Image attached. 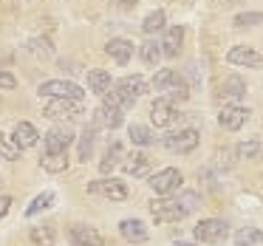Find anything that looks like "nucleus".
<instances>
[{
	"instance_id": "39",
	"label": "nucleus",
	"mask_w": 263,
	"mask_h": 246,
	"mask_svg": "<svg viewBox=\"0 0 263 246\" xmlns=\"http://www.w3.org/2000/svg\"><path fill=\"white\" fill-rule=\"evenodd\" d=\"M243 0H218V6H240Z\"/></svg>"
},
{
	"instance_id": "30",
	"label": "nucleus",
	"mask_w": 263,
	"mask_h": 246,
	"mask_svg": "<svg viewBox=\"0 0 263 246\" xmlns=\"http://www.w3.org/2000/svg\"><path fill=\"white\" fill-rule=\"evenodd\" d=\"M235 243L238 246H260L263 243V229H255V226H243L235 232Z\"/></svg>"
},
{
	"instance_id": "5",
	"label": "nucleus",
	"mask_w": 263,
	"mask_h": 246,
	"mask_svg": "<svg viewBox=\"0 0 263 246\" xmlns=\"http://www.w3.org/2000/svg\"><path fill=\"white\" fill-rule=\"evenodd\" d=\"M147 184L153 187L156 195H173V193H178V190H181L184 176H181V170H176V167H164V170L153 173Z\"/></svg>"
},
{
	"instance_id": "34",
	"label": "nucleus",
	"mask_w": 263,
	"mask_h": 246,
	"mask_svg": "<svg viewBox=\"0 0 263 246\" xmlns=\"http://www.w3.org/2000/svg\"><path fill=\"white\" fill-rule=\"evenodd\" d=\"M263 23V14L260 12H243L235 17V26L238 29H249V26H260Z\"/></svg>"
},
{
	"instance_id": "1",
	"label": "nucleus",
	"mask_w": 263,
	"mask_h": 246,
	"mask_svg": "<svg viewBox=\"0 0 263 246\" xmlns=\"http://www.w3.org/2000/svg\"><path fill=\"white\" fill-rule=\"evenodd\" d=\"M201 142V133L195 127H181V130H173L161 139V147L170 150V153H178V156H187L198 147Z\"/></svg>"
},
{
	"instance_id": "38",
	"label": "nucleus",
	"mask_w": 263,
	"mask_h": 246,
	"mask_svg": "<svg viewBox=\"0 0 263 246\" xmlns=\"http://www.w3.org/2000/svg\"><path fill=\"white\" fill-rule=\"evenodd\" d=\"M9 210H12V198H9V195H0V218L6 215Z\"/></svg>"
},
{
	"instance_id": "2",
	"label": "nucleus",
	"mask_w": 263,
	"mask_h": 246,
	"mask_svg": "<svg viewBox=\"0 0 263 246\" xmlns=\"http://www.w3.org/2000/svg\"><path fill=\"white\" fill-rule=\"evenodd\" d=\"M150 215L156 218V223H178V221H184V218H187V212L178 206L176 198L161 195V198L150 201Z\"/></svg>"
},
{
	"instance_id": "6",
	"label": "nucleus",
	"mask_w": 263,
	"mask_h": 246,
	"mask_svg": "<svg viewBox=\"0 0 263 246\" xmlns=\"http://www.w3.org/2000/svg\"><path fill=\"white\" fill-rule=\"evenodd\" d=\"M114 91L119 93V97H125L130 105H136L139 97H144V93L150 91V82L144 80L142 74H133V77H122V80L114 82Z\"/></svg>"
},
{
	"instance_id": "29",
	"label": "nucleus",
	"mask_w": 263,
	"mask_h": 246,
	"mask_svg": "<svg viewBox=\"0 0 263 246\" xmlns=\"http://www.w3.org/2000/svg\"><path fill=\"white\" fill-rule=\"evenodd\" d=\"M164 23H167V14H164V9H156V12H150L147 17L142 20V31L147 37H153L156 31H161L164 29Z\"/></svg>"
},
{
	"instance_id": "22",
	"label": "nucleus",
	"mask_w": 263,
	"mask_h": 246,
	"mask_svg": "<svg viewBox=\"0 0 263 246\" xmlns=\"http://www.w3.org/2000/svg\"><path fill=\"white\" fill-rule=\"evenodd\" d=\"M97 125H85V130L80 133V147H77V159L88 161L93 156V142H97Z\"/></svg>"
},
{
	"instance_id": "18",
	"label": "nucleus",
	"mask_w": 263,
	"mask_h": 246,
	"mask_svg": "<svg viewBox=\"0 0 263 246\" xmlns=\"http://www.w3.org/2000/svg\"><path fill=\"white\" fill-rule=\"evenodd\" d=\"M184 34H187L184 26H170V29L164 31V40H161V54L176 60L178 51H181V46H184Z\"/></svg>"
},
{
	"instance_id": "24",
	"label": "nucleus",
	"mask_w": 263,
	"mask_h": 246,
	"mask_svg": "<svg viewBox=\"0 0 263 246\" xmlns=\"http://www.w3.org/2000/svg\"><path fill=\"white\" fill-rule=\"evenodd\" d=\"M139 57H142V63L144 65H150V68H156V65L161 63V43H156V40H144L142 46H139Z\"/></svg>"
},
{
	"instance_id": "14",
	"label": "nucleus",
	"mask_w": 263,
	"mask_h": 246,
	"mask_svg": "<svg viewBox=\"0 0 263 246\" xmlns=\"http://www.w3.org/2000/svg\"><path fill=\"white\" fill-rule=\"evenodd\" d=\"M252 110L249 108H240V105H223V110L218 113V125L223 127V130H240V127L246 125V119H249Z\"/></svg>"
},
{
	"instance_id": "31",
	"label": "nucleus",
	"mask_w": 263,
	"mask_h": 246,
	"mask_svg": "<svg viewBox=\"0 0 263 246\" xmlns=\"http://www.w3.org/2000/svg\"><path fill=\"white\" fill-rule=\"evenodd\" d=\"M54 201H57V195H54L51 190H46V193H40V195H37V198L31 201L29 206H26V215H29V218H34L37 212H43V210H51V206H54Z\"/></svg>"
},
{
	"instance_id": "8",
	"label": "nucleus",
	"mask_w": 263,
	"mask_h": 246,
	"mask_svg": "<svg viewBox=\"0 0 263 246\" xmlns=\"http://www.w3.org/2000/svg\"><path fill=\"white\" fill-rule=\"evenodd\" d=\"M74 142V130L68 125H54L43 136V153H65Z\"/></svg>"
},
{
	"instance_id": "33",
	"label": "nucleus",
	"mask_w": 263,
	"mask_h": 246,
	"mask_svg": "<svg viewBox=\"0 0 263 246\" xmlns=\"http://www.w3.org/2000/svg\"><path fill=\"white\" fill-rule=\"evenodd\" d=\"M260 153V142L257 139H249V142H240L235 147V159H255Z\"/></svg>"
},
{
	"instance_id": "21",
	"label": "nucleus",
	"mask_w": 263,
	"mask_h": 246,
	"mask_svg": "<svg viewBox=\"0 0 263 246\" xmlns=\"http://www.w3.org/2000/svg\"><path fill=\"white\" fill-rule=\"evenodd\" d=\"M122 159H125V150H122L119 142H110L108 150L102 153V159H99V173L102 176H108L110 170H114L116 164H122Z\"/></svg>"
},
{
	"instance_id": "37",
	"label": "nucleus",
	"mask_w": 263,
	"mask_h": 246,
	"mask_svg": "<svg viewBox=\"0 0 263 246\" xmlns=\"http://www.w3.org/2000/svg\"><path fill=\"white\" fill-rule=\"evenodd\" d=\"M114 3H116V6L122 9V12H133V9H136V3H139V0H114Z\"/></svg>"
},
{
	"instance_id": "19",
	"label": "nucleus",
	"mask_w": 263,
	"mask_h": 246,
	"mask_svg": "<svg viewBox=\"0 0 263 246\" xmlns=\"http://www.w3.org/2000/svg\"><path fill=\"white\" fill-rule=\"evenodd\" d=\"M119 232L127 243H144V240H147V226H144V221H139V218H125V221L119 223Z\"/></svg>"
},
{
	"instance_id": "11",
	"label": "nucleus",
	"mask_w": 263,
	"mask_h": 246,
	"mask_svg": "<svg viewBox=\"0 0 263 246\" xmlns=\"http://www.w3.org/2000/svg\"><path fill=\"white\" fill-rule=\"evenodd\" d=\"M122 122H125V110H119L116 105H110V102H102L97 110H93V125L97 127L116 130V127H122Z\"/></svg>"
},
{
	"instance_id": "4",
	"label": "nucleus",
	"mask_w": 263,
	"mask_h": 246,
	"mask_svg": "<svg viewBox=\"0 0 263 246\" xmlns=\"http://www.w3.org/2000/svg\"><path fill=\"white\" fill-rule=\"evenodd\" d=\"M195 240L198 243H223L229 235V223L221 221V218H204L198 221V226L193 229Z\"/></svg>"
},
{
	"instance_id": "13",
	"label": "nucleus",
	"mask_w": 263,
	"mask_h": 246,
	"mask_svg": "<svg viewBox=\"0 0 263 246\" xmlns=\"http://www.w3.org/2000/svg\"><path fill=\"white\" fill-rule=\"evenodd\" d=\"M88 193L91 195H105V198H110V201H125L127 198L125 181H116V178H102V181L88 184Z\"/></svg>"
},
{
	"instance_id": "36",
	"label": "nucleus",
	"mask_w": 263,
	"mask_h": 246,
	"mask_svg": "<svg viewBox=\"0 0 263 246\" xmlns=\"http://www.w3.org/2000/svg\"><path fill=\"white\" fill-rule=\"evenodd\" d=\"M14 88H17L14 74H9V71H0V91H14Z\"/></svg>"
},
{
	"instance_id": "7",
	"label": "nucleus",
	"mask_w": 263,
	"mask_h": 246,
	"mask_svg": "<svg viewBox=\"0 0 263 246\" xmlns=\"http://www.w3.org/2000/svg\"><path fill=\"white\" fill-rule=\"evenodd\" d=\"M178 105L167 97H159L153 105H150V119H153L156 127H173L178 122Z\"/></svg>"
},
{
	"instance_id": "10",
	"label": "nucleus",
	"mask_w": 263,
	"mask_h": 246,
	"mask_svg": "<svg viewBox=\"0 0 263 246\" xmlns=\"http://www.w3.org/2000/svg\"><path fill=\"white\" fill-rule=\"evenodd\" d=\"M227 63L238 68H263V54L252 46H232L227 51Z\"/></svg>"
},
{
	"instance_id": "40",
	"label": "nucleus",
	"mask_w": 263,
	"mask_h": 246,
	"mask_svg": "<svg viewBox=\"0 0 263 246\" xmlns=\"http://www.w3.org/2000/svg\"><path fill=\"white\" fill-rule=\"evenodd\" d=\"M176 246H198V243H190V240H178Z\"/></svg>"
},
{
	"instance_id": "26",
	"label": "nucleus",
	"mask_w": 263,
	"mask_h": 246,
	"mask_svg": "<svg viewBox=\"0 0 263 246\" xmlns=\"http://www.w3.org/2000/svg\"><path fill=\"white\" fill-rule=\"evenodd\" d=\"M127 139H130L133 144H139V147H150V144H156V133L150 130L147 125H130L127 127Z\"/></svg>"
},
{
	"instance_id": "16",
	"label": "nucleus",
	"mask_w": 263,
	"mask_h": 246,
	"mask_svg": "<svg viewBox=\"0 0 263 246\" xmlns=\"http://www.w3.org/2000/svg\"><path fill=\"white\" fill-rule=\"evenodd\" d=\"M105 54H108L116 65H127L133 60V43L125 40V37H114V40L105 46Z\"/></svg>"
},
{
	"instance_id": "17",
	"label": "nucleus",
	"mask_w": 263,
	"mask_h": 246,
	"mask_svg": "<svg viewBox=\"0 0 263 246\" xmlns=\"http://www.w3.org/2000/svg\"><path fill=\"white\" fill-rule=\"evenodd\" d=\"M246 91H249V88H246V80H243V77H238V74H229L227 80L221 82V97L227 99L229 105L240 102V99L246 97Z\"/></svg>"
},
{
	"instance_id": "3",
	"label": "nucleus",
	"mask_w": 263,
	"mask_h": 246,
	"mask_svg": "<svg viewBox=\"0 0 263 246\" xmlns=\"http://www.w3.org/2000/svg\"><path fill=\"white\" fill-rule=\"evenodd\" d=\"M37 93L46 97V99H80V102H82V97H85V91L71 80H48L37 88Z\"/></svg>"
},
{
	"instance_id": "35",
	"label": "nucleus",
	"mask_w": 263,
	"mask_h": 246,
	"mask_svg": "<svg viewBox=\"0 0 263 246\" xmlns=\"http://www.w3.org/2000/svg\"><path fill=\"white\" fill-rule=\"evenodd\" d=\"M176 201H178V206H181V210L187 212V215H190V212H195V210H198V204H201L198 193H181Z\"/></svg>"
},
{
	"instance_id": "9",
	"label": "nucleus",
	"mask_w": 263,
	"mask_h": 246,
	"mask_svg": "<svg viewBox=\"0 0 263 246\" xmlns=\"http://www.w3.org/2000/svg\"><path fill=\"white\" fill-rule=\"evenodd\" d=\"M82 113V105L80 99H48L46 108H43V116H48V119H77V116Z\"/></svg>"
},
{
	"instance_id": "20",
	"label": "nucleus",
	"mask_w": 263,
	"mask_h": 246,
	"mask_svg": "<svg viewBox=\"0 0 263 246\" xmlns=\"http://www.w3.org/2000/svg\"><path fill=\"white\" fill-rule=\"evenodd\" d=\"M110 88H114V80H110L108 71H102V68L88 71V91H91V93H97V97H105Z\"/></svg>"
},
{
	"instance_id": "12",
	"label": "nucleus",
	"mask_w": 263,
	"mask_h": 246,
	"mask_svg": "<svg viewBox=\"0 0 263 246\" xmlns=\"http://www.w3.org/2000/svg\"><path fill=\"white\" fill-rule=\"evenodd\" d=\"M71 246H105L102 232L97 226H88V223H74L68 232Z\"/></svg>"
},
{
	"instance_id": "15",
	"label": "nucleus",
	"mask_w": 263,
	"mask_h": 246,
	"mask_svg": "<svg viewBox=\"0 0 263 246\" xmlns=\"http://www.w3.org/2000/svg\"><path fill=\"white\" fill-rule=\"evenodd\" d=\"M12 142L17 144L20 150H31L40 142V133H37V127L31 125V122H17L14 130H12Z\"/></svg>"
},
{
	"instance_id": "23",
	"label": "nucleus",
	"mask_w": 263,
	"mask_h": 246,
	"mask_svg": "<svg viewBox=\"0 0 263 246\" xmlns=\"http://www.w3.org/2000/svg\"><path fill=\"white\" fill-rule=\"evenodd\" d=\"M29 240H31L34 246H54L57 232H54L51 223H40V226H31V229H29Z\"/></svg>"
},
{
	"instance_id": "25",
	"label": "nucleus",
	"mask_w": 263,
	"mask_h": 246,
	"mask_svg": "<svg viewBox=\"0 0 263 246\" xmlns=\"http://www.w3.org/2000/svg\"><path fill=\"white\" fill-rule=\"evenodd\" d=\"M178 71H173V68H159L156 71V77H153V82H150V88L153 91H159V93H167L173 85H176V80H178Z\"/></svg>"
},
{
	"instance_id": "32",
	"label": "nucleus",
	"mask_w": 263,
	"mask_h": 246,
	"mask_svg": "<svg viewBox=\"0 0 263 246\" xmlns=\"http://www.w3.org/2000/svg\"><path fill=\"white\" fill-rule=\"evenodd\" d=\"M20 156V147L12 142V139L6 136V133L0 130V159H6V161H14Z\"/></svg>"
},
{
	"instance_id": "27",
	"label": "nucleus",
	"mask_w": 263,
	"mask_h": 246,
	"mask_svg": "<svg viewBox=\"0 0 263 246\" xmlns=\"http://www.w3.org/2000/svg\"><path fill=\"white\" fill-rule=\"evenodd\" d=\"M122 167H125V173H130V176H144L147 173V156L144 153H127L125 159H122Z\"/></svg>"
},
{
	"instance_id": "28",
	"label": "nucleus",
	"mask_w": 263,
	"mask_h": 246,
	"mask_svg": "<svg viewBox=\"0 0 263 246\" xmlns=\"http://www.w3.org/2000/svg\"><path fill=\"white\" fill-rule=\"evenodd\" d=\"M40 167L46 173H65V167H68V156L65 153H43V159H40Z\"/></svg>"
}]
</instances>
